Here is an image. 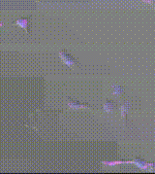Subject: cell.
Returning a JSON list of instances; mask_svg holds the SVG:
<instances>
[{"label": "cell", "mask_w": 155, "mask_h": 174, "mask_svg": "<svg viewBox=\"0 0 155 174\" xmlns=\"http://www.w3.org/2000/svg\"><path fill=\"white\" fill-rule=\"evenodd\" d=\"M16 24L28 32V19H19L16 21Z\"/></svg>", "instance_id": "cell-5"}, {"label": "cell", "mask_w": 155, "mask_h": 174, "mask_svg": "<svg viewBox=\"0 0 155 174\" xmlns=\"http://www.w3.org/2000/svg\"><path fill=\"white\" fill-rule=\"evenodd\" d=\"M125 163L135 164L138 168L143 169V170L150 171V172L155 171V163H146V162H144V160H141V159H135V160H128V162H125Z\"/></svg>", "instance_id": "cell-1"}, {"label": "cell", "mask_w": 155, "mask_h": 174, "mask_svg": "<svg viewBox=\"0 0 155 174\" xmlns=\"http://www.w3.org/2000/svg\"><path fill=\"white\" fill-rule=\"evenodd\" d=\"M141 1L146 3V4H150V5H153V0H141Z\"/></svg>", "instance_id": "cell-8"}, {"label": "cell", "mask_w": 155, "mask_h": 174, "mask_svg": "<svg viewBox=\"0 0 155 174\" xmlns=\"http://www.w3.org/2000/svg\"><path fill=\"white\" fill-rule=\"evenodd\" d=\"M131 108V103L129 101H126L125 103H123L121 106H120V113H121V117L124 121H126V116L129 109Z\"/></svg>", "instance_id": "cell-4"}, {"label": "cell", "mask_w": 155, "mask_h": 174, "mask_svg": "<svg viewBox=\"0 0 155 174\" xmlns=\"http://www.w3.org/2000/svg\"><path fill=\"white\" fill-rule=\"evenodd\" d=\"M123 88L119 85H113V94L114 96H119L123 93Z\"/></svg>", "instance_id": "cell-7"}, {"label": "cell", "mask_w": 155, "mask_h": 174, "mask_svg": "<svg viewBox=\"0 0 155 174\" xmlns=\"http://www.w3.org/2000/svg\"><path fill=\"white\" fill-rule=\"evenodd\" d=\"M59 58L61 59V62L68 67H73L74 65L77 64V62L75 59L71 56L69 54L66 53V51H60L59 52Z\"/></svg>", "instance_id": "cell-2"}, {"label": "cell", "mask_w": 155, "mask_h": 174, "mask_svg": "<svg viewBox=\"0 0 155 174\" xmlns=\"http://www.w3.org/2000/svg\"><path fill=\"white\" fill-rule=\"evenodd\" d=\"M67 105H68L69 108H71V109H73V110L84 109V108H90V106L88 105V104L81 103V102H79V101L74 100V99H71V98H68Z\"/></svg>", "instance_id": "cell-3"}, {"label": "cell", "mask_w": 155, "mask_h": 174, "mask_svg": "<svg viewBox=\"0 0 155 174\" xmlns=\"http://www.w3.org/2000/svg\"><path fill=\"white\" fill-rule=\"evenodd\" d=\"M2 25H3V24L1 23V21H0V27H2Z\"/></svg>", "instance_id": "cell-9"}, {"label": "cell", "mask_w": 155, "mask_h": 174, "mask_svg": "<svg viewBox=\"0 0 155 174\" xmlns=\"http://www.w3.org/2000/svg\"><path fill=\"white\" fill-rule=\"evenodd\" d=\"M103 109H104V111L106 113L110 114V113H111L114 109V103L113 101H111V100H107L104 103V105H103Z\"/></svg>", "instance_id": "cell-6"}]
</instances>
